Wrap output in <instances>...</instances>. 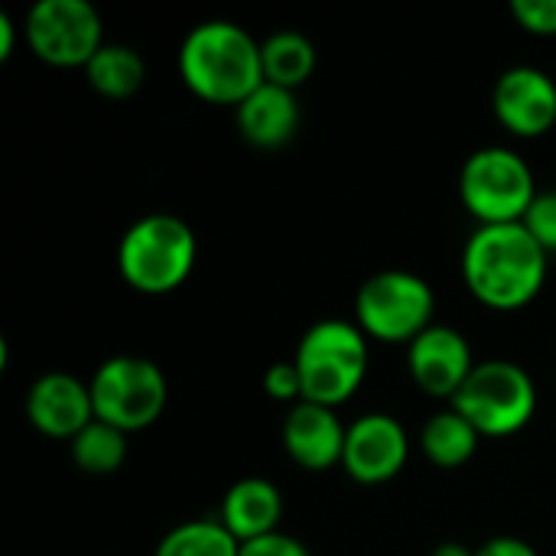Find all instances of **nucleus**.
Listing matches in <instances>:
<instances>
[{"mask_svg": "<svg viewBox=\"0 0 556 556\" xmlns=\"http://www.w3.org/2000/svg\"><path fill=\"white\" fill-rule=\"evenodd\" d=\"M547 251L515 225H479L463 248V280L489 309H521L547 283Z\"/></svg>", "mask_w": 556, "mask_h": 556, "instance_id": "1", "label": "nucleus"}, {"mask_svg": "<svg viewBox=\"0 0 556 556\" xmlns=\"http://www.w3.org/2000/svg\"><path fill=\"white\" fill-rule=\"evenodd\" d=\"M179 75L195 98L238 108L264 85L261 42L231 20L195 23L179 42Z\"/></svg>", "mask_w": 556, "mask_h": 556, "instance_id": "2", "label": "nucleus"}, {"mask_svg": "<svg viewBox=\"0 0 556 556\" xmlns=\"http://www.w3.org/2000/svg\"><path fill=\"white\" fill-rule=\"evenodd\" d=\"M199 257V241L189 222L173 212H150L137 218L117 244L121 280L147 296L179 290Z\"/></svg>", "mask_w": 556, "mask_h": 556, "instance_id": "3", "label": "nucleus"}, {"mask_svg": "<svg viewBox=\"0 0 556 556\" xmlns=\"http://www.w3.org/2000/svg\"><path fill=\"white\" fill-rule=\"evenodd\" d=\"M368 336L349 319L313 323L293 355L303 381V401L323 407H342L355 397L368 375Z\"/></svg>", "mask_w": 556, "mask_h": 556, "instance_id": "4", "label": "nucleus"}, {"mask_svg": "<svg viewBox=\"0 0 556 556\" xmlns=\"http://www.w3.org/2000/svg\"><path fill=\"white\" fill-rule=\"evenodd\" d=\"M450 407H456L479 437H515L538 414V384L518 362L489 358L472 368Z\"/></svg>", "mask_w": 556, "mask_h": 556, "instance_id": "5", "label": "nucleus"}, {"mask_svg": "<svg viewBox=\"0 0 556 556\" xmlns=\"http://www.w3.org/2000/svg\"><path fill=\"white\" fill-rule=\"evenodd\" d=\"M459 199L479 225L525 222L538 199L534 173L511 147H482L459 169Z\"/></svg>", "mask_w": 556, "mask_h": 556, "instance_id": "6", "label": "nucleus"}, {"mask_svg": "<svg viewBox=\"0 0 556 556\" xmlns=\"http://www.w3.org/2000/svg\"><path fill=\"white\" fill-rule=\"evenodd\" d=\"M433 287L410 270H378L355 293V326L391 345H410L433 326Z\"/></svg>", "mask_w": 556, "mask_h": 556, "instance_id": "7", "label": "nucleus"}, {"mask_svg": "<svg viewBox=\"0 0 556 556\" xmlns=\"http://www.w3.org/2000/svg\"><path fill=\"white\" fill-rule=\"evenodd\" d=\"M94 420H104L117 430L140 433L153 427L166 410V375L156 362L137 355H114L98 365L88 381Z\"/></svg>", "mask_w": 556, "mask_h": 556, "instance_id": "8", "label": "nucleus"}, {"mask_svg": "<svg viewBox=\"0 0 556 556\" xmlns=\"http://www.w3.org/2000/svg\"><path fill=\"white\" fill-rule=\"evenodd\" d=\"M23 33L29 52L52 68H85L104 46V20L88 0H36Z\"/></svg>", "mask_w": 556, "mask_h": 556, "instance_id": "9", "label": "nucleus"}, {"mask_svg": "<svg viewBox=\"0 0 556 556\" xmlns=\"http://www.w3.org/2000/svg\"><path fill=\"white\" fill-rule=\"evenodd\" d=\"M410 459V437L391 414H365L349 424L342 469L358 485H384L401 476Z\"/></svg>", "mask_w": 556, "mask_h": 556, "instance_id": "10", "label": "nucleus"}, {"mask_svg": "<svg viewBox=\"0 0 556 556\" xmlns=\"http://www.w3.org/2000/svg\"><path fill=\"white\" fill-rule=\"evenodd\" d=\"M495 121L521 137H544L556 124V81L538 65H515L498 75L492 91Z\"/></svg>", "mask_w": 556, "mask_h": 556, "instance_id": "11", "label": "nucleus"}, {"mask_svg": "<svg viewBox=\"0 0 556 556\" xmlns=\"http://www.w3.org/2000/svg\"><path fill=\"white\" fill-rule=\"evenodd\" d=\"M479 362L472 358V345L469 339L453 329V326H430L424 336H417L407 345V368L414 384L430 394V397H443L453 401L459 394V388L466 384V378L472 375Z\"/></svg>", "mask_w": 556, "mask_h": 556, "instance_id": "12", "label": "nucleus"}, {"mask_svg": "<svg viewBox=\"0 0 556 556\" xmlns=\"http://www.w3.org/2000/svg\"><path fill=\"white\" fill-rule=\"evenodd\" d=\"M26 420L36 433L49 440H75L91 420V388L68 371H49L36 378L26 391Z\"/></svg>", "mask_w": 556, "mask_h": 556, "instance_id": "13", "label": "nucleus"}, {"mask_svg": "<svg viewBox=\"0 0 556 556\" xmlns=\"http://www.w3.org/2000/svg\"><path fill=\"white\" fill-rule=\"evenodd\" d=\"M349 427L332 407L300 401L283 420V450L306 472H329L342 466Z\"/></svg>", "mask_w": 556, "mask_h": 556, "instance_id": "14", "label": "nucleus"}, {"mask_svg": "<svg viewBox=\"0 0 556 556\" xmlns=\"http://www.w3.org/2000/svg\"><path fill=\"white\" fill-rule=\"evenodd\" d=\"M238 134L257 150H280L300 130V101L296 91L280 85H257L238 108H235Z\"/></svg>", "mask_w": 556, "mask_h": 556, "instance_id": "15", "label": "nucleus"}, {"mask_svg": "<svg viewBox=\"0 0 556 556\" xmlns=\"http://www.w3.org/2000/svg\"><path fill=\"white\" fill-rule=\"evenodd\" d=\"M218 521L231 531L238 544L277 534L283 521V495L270 479L261 476L238 479L222 498Z\"/></svg>", "mask_w": 556, "mask_h": 556, "instance_id": "16", "label": "nucleus"}, {"mask_svg": "<svg viewBox=\"0 0 556 556\" xmlns=\"http://www.w3.org/2000/svg\"><path fill=\"white\" fill-rule=\"evenodd\" d=\"M264 81L296 91L316 72V46L300 29H277L261 42Z\"/></svg>", "mask_w": 556, "mask_h": 556, "instance_id": "17", "label": "nucleus"}, {"mask_svg": "<svg viewBox=\"0 0 556 556\" xmlns=\"http://www.w3.org/2000/svg\"><path fill=\"white\" fill-rule=\"evenodd\" d=\"M479 440H482L479 430L456 407L437 410L424 424V430H420V450H424V456L437 469H459V466H466L476 456Z\"/></svg>", "mask_w": 556, "mask_h": 556, "instance_id": "18", "label": "nucleus"}, {"mask_svg": "<svg viewBox=\"0 0 556 556\" xmlns=\"http://www.w3.org/2000/svg\"><path fill=\"white\" fill-rule=\"evenodd\" d=\"M88 85L101 94V98H130L143 88L147 78V65L140 59L137 49L124 46V42H104L94 59L85 65Z\"/></svg>", "mask_w": 556, "mask_h": 556, "instance_id": "19", "label": "nucleus"}, {"mask_svg": "<svg viewBox=\"0 0 556 556\" xmlns=\"http://www.w3.org/2000/svg\"><path fill=\"white\" fill-rule=\"evenodd\" d=\"M68 453L85 476H114L127 463V433L104 420H91L68 443Z\"/></svg>", "mask_w": 556, "mask_h": 556, "instance_id": "20", "label": "nucleus"}, {"mask_svg": "<svg viewBox=\"0 0 556 556\" xmlns=\"http://www.w3.org/2000/svg\"><path fill=\"white\" fill-rule=\"evenodd\" d=\"M241 544L218 518H199L176 525L163 534L153 556H238Z\"/></svg>", "mask_w": 556, "mask_h": 556, "instance_id": "21", "label": "nucleus"}, {"mask_svg": "<svg viewBox=\"0 0 556 556\" xmlns=\"http://www.w3.org/2000/svg\"><path fill=\"white\" fill-rule=\"evenodd\" d=\"M531 238L547 251V254H556V189L554 192H538V199L531 202L525 222H521Z\"/></svg>", "mask_w": 556, "mask_h": 556, "instance_id": "22", "label": "nucleus"}, {"mask_svg": "<svg viewBox=\"0 0 556 556\" xmlns=\"http://www.w3.org/2000/svg\"><path fill=\"white\" fill-rule=\"evenodd\" d=\"M511 16L525 33L556 36V0H511Z\"/></svg>", "mask_w": 556, "mask_h": 556, "instance_id": "23", "label": "nucleus"}, {"mask_svg": "<svg viewBox=\"0 0 556 556\" xmlns=\"http://www.w3.org/2000/svg\"><path fill=\"white\" fill-rule=\"evenodd\" d=\"M264 391L274 397V401H283V404H300L303 401V381H300V371L290 362H274L267 371H264Z\"/></svg>", "mask_w": 556, "mask_h": 556, "instance_id": "24", "label": "nucleus"}, {"mask_svg": "<svg viewBox=\"0 0 556 556\" xmlns=\"http://www.w3.org/2000/svg\"><path fill=\"white\" fill-rule=\"evenodd\" d=\"M238 556H313L306 551L303 541L277 531V534H267V538H257V541H248L241 544V554Z\"/></svg>", "mask_w": 556, "mask_h": 556, "instance_id": "25", "label": "nucleus"}, {"mask_svg": "<svg viewBox=\"0 0 556 556\" xmlns=\"http://www.w3.org/2000/svg\"><path fill=\"white\" fill-rule=\"evenodd\" d=\"M476 556H541L528 541L521 538H492L482 547H476Z\"/></svg>", "mask_w": 556, "mask_h": 556, "instance_id": "26", "label": "nucleus"}, {"mask_svg": "<svg viewBox=\"0 0 556 556\" xmlns=\"http://www.w3.org/2000/svg\"><path fill=\"white\" fill-rule=\"evenodd\" d=\"M16 46V23L10 20V13H0V59H10Z\"/></svg>", "mask_w": 556, "mask_h": 556, "instance_id": "27", "label": "nucleus"}, {"mask_svg": "<svg viewBox=\"0 0 556 556\" xmlns=\"http://www.w3.org/2000/svg\"><path fill=\"white\" fill-rule=\"evenodd\" d=\"M430 556H476V551H469L466 544H456V541H446V544H440V547H433V554Z\"/></svg>", "mask_w": 556, "mask_h": 556, "instance_id": "28", "label": "nucleus"}]
</instances>
